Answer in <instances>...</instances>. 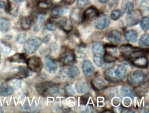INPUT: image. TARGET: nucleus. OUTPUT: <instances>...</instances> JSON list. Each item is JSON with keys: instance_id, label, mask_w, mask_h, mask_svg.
Masks as SVG:
<instances>
[{"instance_id": "f257e3e1", "label": "nucleus", "mask_w": 149, "mask_h": 113, "mask_svg": "<svg viewBox=\"0 0 149 113\" xmlns=\"http://www.w3.org/2000/svg\"><path fill=\"white\" fill-rule=\"evenodd\" d=\"M127 67L125 64H114L108 68L104 72V76L107 81L113 83H119L125 78Z\"/></svg>"}, {"instance_id": "f03ea898", "label": "nucleus", "mask_w": 149, "mask_h": 113, "mask_svg": "<svg viewBox=\"0 0 149 113\" xmlns=\"http://www.w3.org/2000/svg\"><path fill=\"white\" fill-rule=\"evenodd\" d=\"M35 89L38 93L45 97L56 96L60 93V87L54 82H40L35 85Z\"/></svg>"}, {"instance_id": "7ed1b4c3", "label": "nucleus", "mask_w": 149, "mask_h": 113, "mask_svg": "<svg viewBox=\"0 0 149 113\" xmlns=\"http://www.w3.org/2000/svg\"><path fill=\"white\" fill-rule=\"evenodd\" d=\"M119 51L122 56L125 58H135V57L140 56L146 53H148V49H142L138 47H133V46L129 45V44H125L122 45L120 47Z\"/></svg>"}, {"instance_id": "20e7f679", "label": "nucleus", "mask_w": 149, "mask_h": 113, "mask_svg": "<svg viewBox=\"0 0 149 113\" xmlns=\"http://www.w3.org/2000/svg\"><path fill=\"white\" fill-rule=\"evenodd\" d=\"M76 60L74 50L67 47H63L59 56V61L63 66L72 64Z\"/></svg>"}, {"instance_id": "39448f33", "label": "nucleus", "mask_w": 149, "mask_h": 113, "mask_svg": "<svg viewBox=\"0 0 149 113\" xmlns=\"http://www.w3.org/2000/svg\"><path fill=\"white\" fill-rule=\"evenodd\" d=\"M146 76L144 72L140 70L133 71L129 73L127 76V82L133 87H138L141 85L146 80Z\"/></svg>"}, {"instance_id": "423d86ee", "label": "nucleus", "mask_w": 149, "mask_h": 113, "mask_svg": "<svg viewBox=\"0 0 149 113\" xmlns=\"http://www.w3.org/2000/svg\"><path fill=\"white\" fill-rule=\"evenodd\" d=\"M42 40L41 38L38 36H32L26 40L24 43V48L26 53H34L37 51L41 45Z\"/></svg>"}, {"instance_id": "0eeeda50", "label": "nucleus", "mask_w": 149, "mask_h": 113, "mask_svg": "<svg viewBox=\"0 0 149 113\" xmlns=\"http://www.w3.org/2000/svg\"><path fill=\"white\" fill-rule=\"evenodd\" d=\"M51 21L54 22L56 25V26L59 27L63 31L67 32V33H69L73 30V24H72L71 20L69 19L67 17H52Z\"/></svg>"}, {"instance_id": "6e6552de", "label": "nucleus", "mask_w": 149, "mask_h": 113, "mask_svg": "<svg viewBox=\"0 0 149 113\" xmlns=\"http://www.w3.org/2000/svg\"><path fill=\"white\" fill-rule=\"evenodd\" d=\"M142 18V13L139 10H133L128 13L125 18V24L127 27L136 26L140 22Z\"/></svg>"}, {"instance_id": "1a4fd4ad", "label": "nucleus", "mask_w": 149, "mask_h": 113, "mask_svg": "<svg viewBox=\"0 0 149 113\" xmlns=\"http://www.w3.org/2000/svg\"><path fill=\"white\" fill-rule=\"evenodd\" d=\"M26 63L27 64L28 69L34 72H39L43 67V62L41 58L37 55L28 58Z\"/></svg>"}, {"instance_id": "9d476101", "label": "nucleus", "mask_w": 149, "mask_h": 113, "mask_svg": "<svg viewBox=\"0 0 149 113\" xmlns=\"http://www.w3.org/2000/svg\"><path fill=\"white\" fill-rule=\"evenodd\" d=\"M99 14H100V12H99L98 9L93 6L89 7L82 15V20L83 21H88L93 20V19L98 17Z\"/></svg>"}, {"instance_id": "9b49d317", "label": "nucleus", "mask_w": 149, "mask_h": 113, "mask_svg": "<svg viewBox=\"0 0 149 113\" xmlns=\"http://www.w3.org/2000/svg\"><path fill=\"white\" fill-rule=\"evenodd\" d=\"M81 68L85 77H91L95 71V68L90 60H84L81 63Z\"/></svg>"}, {"instance_id": "f8f14e48", "label": "nucleus", "mask_w": 149, "mask_h": 113, "mask_svg": "<svg viewBox=\"0 0 149 113\" xmlns=\"http://www.w3.org/2000/svg\"><path fill=\"white\" fill-rule=\"evenodd\" d=\"M110 19L107 15L98 17L94 21V26L98 30H104L109 26Z\"/></svg>"}, {"instance_id": "ddd939ff", "label": "nucleus", "mask_w": 149, "mask_h": 113, "mask_svg": "<svg viewBox=\"0 0 149 113\" xmlns=\"http://www.w3.org/2000/svg\"><path fill=\"white\" fill-rule=\"evenodd\" d=\"M44 65L47 71L50 73H55L58 69V64H57L56 61L49 55L45 57Z\"/></svg>"}, {"instance_id": "4468645a", "label": "nucleus", "mask_w": 149, "mask_h": 113, "mask_svg": "<svg viewBox=\"0 0 149 113\" xmlns=\"http://www.w3.org/2000/svg\"><path fill=\"white\" fill-rule=\"evenodd\" d=\"M107 38L108 41L110 42L112 45H116L121 41L122 35V33L118 30H111V31L109 32L107 35Z\"/></svg>"}, {"instance_id": "2eb2a0df", "label": "nucleus", "mask_w": 149, "mask_h": 113, "mask_svg": "<svg viewBox=\"0 0 149 113\" xmlns=\"http://www.w3.org/2000/svg\"><path fill=\"white\" fill-rule=\"evenodd\" d=\"M15 73L13 74V76L16 79H24V78H28L30 76V70L28 68L25 67L21 66L19 67L15 68Z\"/></svg>"}, {"instance_id": "dca6fc26", "label": "nucleus", "mask_w": 149, "mask_h": 113, "mask_svg": "<svg viewBox=\"0 0 149 113\" xmlns=\"http://www.w3.org/2000/svg\"><path fill=\"white\" fill-rule=\"evenodd\" d=\"M131 62L134 66L137 67L138 68L146 69L148 67V59H147L146 56H144V55H140V56H137L135 57V58H132Z\"/></svg>"}, {"instance_id": "f3484780", "label": "nucleus", "mask_w": 149, "mask_h": 113, "mask_svg": "<svg viewBox=\"0 0 149 113\" xmlns=\"http://www.w3.org/2000/svg\"><path fill=\"white\" fill-rule=\"evenodd\" d=\"M45 17H46V14L45 12H39L36 15L35 18L34 19V30L35 32H39L40 29H41L42 24L44 22L45 19Z\"/></svg>"}, {"instance_id": "a211bd4d", "label": "nucleus", "mask_w": 149, "mask_h": 113, "mask_svg": "<svg viewBox=\"0 0 149 113\" xmlns=\"http://www.w3.org/2000/svg\"><path fill=\"white\" fill-rule=\"evenodd\" d=\"M14 93V89L7 82H3L0 85V95L2 97H8Z\"/></svg>"}, {"instance_id": "6ab92c4d", "label": "nucleus", "mask_w": 149, "mask_h": 113, "mask_svg": "<svg viewBox=\"0 0 149 113\" xmlns=\"http://www.w3.org/2000/svg\"><path fill=\"white\" fill-rule=\"evenodd\" d=\"M69 10L68 7L65 6H58L55 7L51 11V15L52 17H61L62 15L66 14Z\"/></svg>"}, {"instance_id": "aec40b11", "label": "nucleus", "mask_w": 149, "mask_h": 113, "mask_svg": "<svg viewBox=\"0 0 149 113\" xmlns=\"http://www.w3.org/2000/svg\"><path fill=\"white\" fill-rule=\"evenodd\" d=\"M32 23H33V20H32V17L30 16H26L22 17V19H21L20 26L23 30L27 31L31 28Z\"/></svg>"}, {"instance_id": "412c9836", "label": "nucleus", "mask_w": 149, "mask_h": 113, "mask_svg": "<svg viewBox=\"0 0 149 113\" xmlns=\"http://www.w3.org/2000/svg\"><path fill=\"white\" fill-rule=\"evenodd\" d=\"M135 6L134 0H122V9L125 13H129L133 10Z\"/></svg>"}, {"instance_id": "4be33fe9", "label": "nucleus", "mask_w": 149, "mask_h": 113, "mask_svg": "<svg viewBox=\"0 0 149 113\" xmlns=\"http://www.w3.org/2000/svg\"><path fill=\"white\" fill-rule=\"evenodd\" d=\"M70 19L75 24H80L82 21V15L81 13V9L78 8H73L70 12Z\"/></svg>"}, {"instance_id": "5701e85b", "label": "nucleus", "mask_w": 149, "mask_h": 113, "mask_svg": "<svg viewBox=\"0 0 149 113\" xmlns=\"http://www.w3.org/2000/svg\"><path fill=\"white\" fill-rule=\"evenodd\" d=\"M91 86L95 91H101L107 87V82L101 78H95L91 81Z\"/></svg>"}, {"instance_id": "b1692460", "label": "nucleus", "mask_w": 149, "mask_h": 113, "mask_svg": "<svg viewBox=\"0 0 149 113\" xmlns=\"http://www.w3.org/2000/svg\"><path fill=\"white\" fill-rule=\"evenodd\" d=\"M125 38L130 43H135L138 39V33L135 30H129L125 32Z\"/></svg>"}, {"instance_id": "393cba45", "label": "nucleus", "mask_w": 149, "mask_h": 113, "mask_svg": "<svg viewBox=\"0 0 149 113\" xmlns=\"http://www.w3.org/2000/svg\"><path fill=\"white\" fill-rule=\"evenodd\" d=\"M5 10L13 16H16L18 13V6L12 3L10 0H8L7 3L5 4Z\"/></svg>"}, {"instance_id": "a878e982", "label": "nucleus", "mask_w": 149, "mask_h": 113, "mask_svg": "<svg viewBox=\"0 0 149 113\" xmlns=\"http://www.w3.org/2000/svg\"><path fill=\"white\" fill-rule=\"evenodd\" d=\"M76 91L80 94H86L89 91V87L88 84L86 82H78L75 86Z\"/></svg>"}, {"instance_id": "bb28decb", "label": "nucleus", "mask_w": 149, "mask_h": 113, "mask_svg": "<svg viewBox=\"0 0 149 113\" xmlns=\"http://www.w3.org/2000/svg\"><path fill=\"white\" fill-rule=\"evenodd\" d=\"M67 76L70 78H74L79 76L81 74V71H80L79 69L76 65H72L68 69L67 71Z\"/></svg>"}, {"instance_id": "cd10ccee", "label": "nucleus", "mask_w": 149, "mask_h": 113, "mask_svg": "<svg viewBox=\"0 0 149 113\" xmlns=\"http://www.w3.org/2000/svg\"><path fill=\"white\" fill-rule=\"evenodd\" d=\"M76 53L80 58H85L88 53V50H87V47L85 44L81 43L76 47Z\"/></svg>"}, {"instance_id": "c85d7f7f", "label": "nucleus", "mask_w": 149, "mask_h": 113, "mask_svg": "<svg viewBox=\"0 0 149 113\" xmlns=\"http://www.w3.org/2000/svg\"><path fill=\"white\" fill-rule=\"evenodd\" d=\"M91 51H92L93 54L103 55L104 53V46L100 42L93 43L92 46H91Z\"/></svg>"}, {"instance_id": "c756f323", "label": "nucleus", "mask_w": 149, "mask_h": 113, "mask_svg": "<svg viewBox=\"0 0 149 113\" xmlns=\"http://www.w3.org/2000/svg\"><path fill=\"white\" fill-rule=\"evenodd\" d=\"M10 20L6 18H0V31L2 33H6L10 28Z\"/></svg>"}, {"instance_id": "7c9ffc66", "label": "nucleus", "mask_w": 149, "mask_h": 113, "mask_svg": "<svg viewBox=\"0 0 149 113\" xmlns=\"http://www.w3.org/2000/svg\"><path fill=\"white\" fill-rule=\"evenodd\" d=\"M8 60L13 62H26V55L24 53H17L10 58H8Z\"/></svg>"}, {"instance_id": "2f4dec72", "label": "nucleus", "mask_w": 149, "mask_h": 113, "mask_svg": "<svg viewBox=\"0 0 149 113\" xmlns=\"http://www.w3.org/2000/svg\"><path fill=\"white\" fill-rule=\"evenodd\" d=\"M120 93H121L122 96L129 97L130 98H133L135 95V92L131 88L126 87V86L121 87V89H120Z\"/></svg>"}, {"instance_id": "473e14b6", "label": "nucleus", "mask_w": 149, "mask_h": 113, "mask_svg": "<svg viewBox=\"0 0 149 113\" xmlns=\"http://www.w3.org/2000/svg\"><path fill=\"white\" fill-rule=\"evenodd\" d=\"M52 4V3L49 0H41L38 3L37 6L40 10H47V9L50 8Z\"/></svg>"}, {"instance_id": "72a5a7b5", "label": "nucleus", "mask_w": 149, "mask_h": 113, "mask_svg": "<svg viewBox=\"0 0 149 113\" xmlns=\"http://www.w3.org/2000/svg\"><path fill=\"white\" fill-rule=\"evenodd\" d=\"M103 55H104V56H103V60H104V62L107 63H112L117 60L118 59V56L113 55L111 53L106 52V51H104V54Z\"/></svg>"}, {"instance_id": "f704fd0d", "label": "nucleus", "mask_w": 149, "mask_h": 113, "mask_svg": "<svg viewBox=\"0 0 149 113\" xmlns=\"http://www.w3.org/2000/svg\"><path fill=\"white\" fill-rule=\"evenodd\" d=\"M149 45V35L148 34L145 33L141 36L139 40V45L142 47H148Z\"/></svg>"}, {"instance_id": "c9c22d12", "label": "nucleus", "mask_w": 149, "mask_h": 113, "mask_svg": "<svg viewBox=\"0 0 149 113\" xmlns=\"http://www.w3.org/2000/svg\"><path fill=\"white\" fill-rule=\"evenodd\" d=\"M140 28L144 32L147 31L149 28V18L148 17H144L140 21Z\"/></svg>"}, {"instance_id": "e433bc0d", "label": "nucleus", "mask_w": 149, "mask_h": 113, "mask_svg": "<svg viewBox=\"0 0 149 113\" xmlns=\"http://www.w3.org/2000/svg\"><path fill=\"white\" fill-rule=\"evenodd\" d=\"M93 62L97 67H102L103 64H104V60H103L102 55L100 54H93Z\"/></svg>"}, {"instance_id": "4c0bfd02", "label": "nucleus", "mask_w": 149, "mask_h": 113, "mask_svg": "<svg viewBox=\"0 0 149 113\" xmlns=\"http://www.w3.org/2000/svg\"><path fill=\"white\" fill-rule=\"evenodd\" d=\"M0 48H1V51L2 52H3L4 53H9L12 51V47L11 46L6 43V42H1V44H0Z\"/></svg>"}, {"instance_id": "58836bf2", "label": "nucleus", "mask_w": 149, "mask_h": 113, "mask_svg": "<svg viewBox=\"0 0 149 113\" xmlns=\"http://www.w3.org/2000/svg\"><path fill=\"white\" fill-rule=\"evenodd\" d=\"M122 13L119 9H116L111 13V19L113 21H117L122 17Z\"/></svg>"}, {"instance_id": "ea45409f", "label": "nucleus", "mask_w": 149, "mask_h": 113, "mask_svg": "<svg viewBox=\"0 0 149 113\" xmlns=\"http://www.w3.org/2000/svg\"><path fill=\"white\" fill-rule=\"evenodd\" d=\"M64 91L69 96H73L75 94L74 88L71 84H67L65 87H64Z\"/></svg>"}, {"instance_id": "a19ab883", "label": "nucleus", "mask_w": 149, "mask_h": 113, "mask_svg": "<svg viewBox=\"0 0 149 113\" xmlns=\"http://www.w3.org/2000/svg\"><path fill=\"white\" fill-rule=\"evenodd\" d=\"M26 39H27V34L26 33H21L19 34L18 36H17V42L19 44H24L26 41Z\"/></svg>"}, {"instance_id": "79ce46f5", "label": "nucleus", "mask_w": 149, "mask_h": 113, "mask_svg": "<svg viewBox=\"0 0 149 113\" xmlns=\"http://www.w3.org/2000/svg\"><path fill=\"white\" fill-rule=\"evenodd\" d=\"M89 0H77V8L83 9L88 5Z\"/></svg>"}, {"instance_id": "37998d69", "label": "nucleus", "mask_w": 149, "mask_h": 113, "mask_svg": "<svg viewBox=\"0 0 149 113\" xmlns=\"http://www.w3.org/2000/svg\"><path fill=\"white\" fill-rule=\"evenodd\" d=\"M45 27H46L47 30H49V31H55V30H56L57 26L54 22L50 20L47 23L46 25H45Z\"/></svg>"}, {"instance_id": "c03bdc74", "label": "nucleus", "mask_w": 149, "mask_h": 113, "mask_svg": "<svg viewBox=\"0 0 149 113\" xmlns=\"http://www.w3.org/2000/svg\"><path fill=\"white\" fill-rule=\"evenodd\" d=\"M87 101H88V97L85 95L84 96H82L80 97V104L82 105V106H85L87 104Z\"/></svg>"}, {"instance_id": "a18cd8bd", "label": "nucleus", "mask_w": 149, "mask_h": 113, "mask_svg": "<svg viewBox=\"0 0 149 113\" xmlns=\"http://www.w3.org/2000/svg\"><path fill=\"white\" fill-rule=\"evenodd\" d=\"M64 2L66 3L68 5H72V3H74V1H76V0H63Z\"/></svg>"}, {"instance_id": "49530a36", "label": "nucleus", "mask_w": 149, "mask_h": 113, "mask_svg": "<svg viewBox=\"0 0 149 113\" xmlns=\"http://www.w3.org/2000/svg\"><path fill=\"white\" fill-rule=\"evenodd\" d=\"M5 4H6V3L4 2V1L0 0V8L1 9V8H4Z\"/></svg>"}, {"instance_id": "de8ad7c7", "label": "nucleus", "mask_w": 149, "mask_h": 113, "mask_svg": "<svg viewBox=\"0 0 149 113\" xmlns=\"http://www.w3.org/2000/svg\"><path fill=\"white\" fill-rule=\"evenodd\" d=\"M109 0H98V1L101 3H107L109 2Z\"/></svg>"}, {"instance_id": "09e8293b", "label": "nucleus", "mask_w": 149, "mask_h": 113, "mask_svg": "<svg viewBox=\"0 0 149 113\" xmlns=\"http://www.w3.org/2000/svg\"><path fill=\"white\" fill-rule=\"evenodd\" d=\"M12 1H14L15 3H22L23 1H24L25 0H12Z\"/></svg>"}, {"instance_id": "8fccbe9b", "label": "nucleus", "mask_w": 149, "mask_h": 113, "mask_svg": "<svg viewBox=\"0 0 149 113\" xmlns=\"http://www.w3.org/2000/svg\"><path fill=\"white\" fill-rule=\"evenodd\" d=\"M3 112V109L1 108V107H0V113H1V112Z\"/></svg>"}, {"instance_id": "3c124183", "label": "nucleus", "mask_w": 149, "mask_h": 113, "mask_svg": "<svg viewBox=\"0 0 149 113\" xmlns=\"http://www.w3.org/2000/svg\"><path fill=\"white\" fill-rule=\"evenodd\" d=\"M0 62H1V53H0Z\"/></svg>"}]
</instances>
